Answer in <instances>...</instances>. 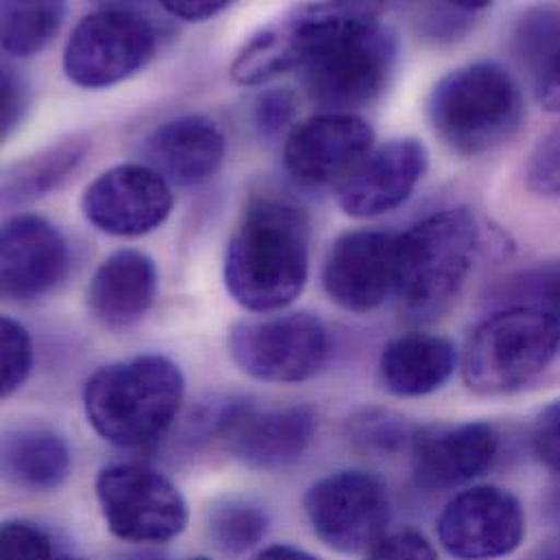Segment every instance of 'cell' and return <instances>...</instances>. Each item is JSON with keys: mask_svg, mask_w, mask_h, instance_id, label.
I'll return each mask as SVG.
<instances>
[{"mask_svg": "<svg viewBox=\"0 0 560 560\" xmlns=\"http://www.w3.org/2000/svg\"><path fill=\"white\" fill-rule=\"evenodd\" d=\"M312 46L303 63L310 98L325 112L351 114L388 83L397 42L382 26V4L312 2Z\"/></svg>", "mask_w": 560, "mask_h": 560, "instance_id": "cell-1", "label": "cell"}, {"mask_svg": "<svg viewBox=\"0 0 560 560\" xmlns=\"http://www.w3.org/2000/svg\"><path fill=\"white\" fill-rule=\"evenodd\" d=\"M310 271V221L280 199L254 201L225 254V285L254 314L288 307L305 288Z\"/></svg>", "mask_w": 560, "mask_h": 560, "instance_id": "cell-2", "label": "cell"}, {"mask_svg": "<svg viewBox=\"0 0 560 560\" xmlns=\"http://www.w3.org/2000/svg\"><path fill=\"white\" fill-rule=\"evenodd\" d=\"M182 369L166 355L144 353L98 369L85 384L88 423L107 443L142 450L162 441L184 404Z\"/></svg>", "mask_w": 560, "mask_h": 560, "instance_id": "cell-3", "label": "cell"}, {"mask_svg": "<svg viewBox=\"0 0 560 560\" xmlns=\"http://www.w3.org/2000/svg\"><path fill=\"white\" fill-rule=\"evenodd\" d=\"M480 243L476 217L465 208L436 212L399 234L395 296L412 320H434L458 299Z\"/></svg>", "mask_w": 560, "mask_h": 560, "instance_id": "cell-4", "label": "cell"}, {"mask_svg": "<svg viewBox=\"0 0 560 560\" xmlns=\"http://www.w3.org/2000/svg\"><path fill=\"white\" fill-rule=\"evenodd\" d=\"M434 133L458 155H482L506 142L524 116L522 90L498 63H467L445 74L430 94Z\"/></svg>", "mask_w": 560, "mask_h": 560, "instance_id": "cell-5", "label": "cell"}, {"mask_svg": "<svg viewBox=\"0 0 560 560\" xmlns=\"http://www.w3.org/2000/svg\"><path fill=\"white\" fill-rule=\"evenodd\" d=\"M560 323L552 312L515 305L491 314L471 334L463 380L478 395H509L528 386L557 358Z\"/></svg>", "mask_w": 560, "mask_h": 560, "instance_id": "cell-6", "label": "cell"}, {"mask_svg": "<svg viewBox=\"0 0 560 560\" xmlns=\"http://www.w3.org/2000/svg\"><path fill=\"white\" fill-rule=\"evenodd\" d=\"M96 500L109 533L127 544H168L188 526L182 491L162 471L142 463L103 467Z\"/></svg>", "mask_w": 560, "mask_h": 560, "instance_id": "cell-7", "label": "cell"}, {"mask_svg": "<svg viewBox=\"0 0 560 560\" xmlns=\"http://www.w3.org/2000/svg\"><path fill=\"white\" fill-rule=\"evenodd\" d=\"M230 353L252 377L296 384L314 377L329 355V331L310 312H273L245 318L230 331Z\"/></svg>", "mask_w": 560, "mask_h": 560, "instance_id": "cell-8", "label": "cell"}, {"mask_svg": "<svg viewBox=\"0 0 560 560\" xmlns=\"http://www.w3.org/2000/svg\"><path fill=\"white\" fill-rule=\"evenodd\" d=\"M158 48L155 26L129 7H101L72 31L63 50V72L79 88L116 85L149 63Z\"/></svg>", "mask_w": 560, "mask_h": 560, "instance_id": "cell-9", "label": "cell"}, {"mask_svg": "<svg viewBox=\"0 0 560 560\" xmlns=\"http://www.w3.org/2000/svg\"><path fill=\"white\" fill-rule=\"evenodd\" d=\"M314 535L340 555L369 552L388 528L386 487L366 471H336L310 487L303 500Z\"/></svg>", "mask_w": 560, "mask_h": 560, "instance_id": "cell-10", "label": "cell"}, {"mask_svg": "<svg viewBox=\"0 0 560 560\" xmlns=\"http://www.w3.org/2000/svg\"><path fill=\"white\" fill-rule=\"evenodd\" d=\"M214 430L236 460L260 471H280L305 454L316 432L307 406H258L232 401L214 417Z\"/></svg>", "mask_w": 560, "mask_h": 560, "instance_id": "cell-11", "label": "cell"}, {"mask_svg": "<svg viewBox=\"0 0 560 560\" xmlns=\"http://www.w3.org/2000/svg\"><path fill=\"white\" fill-rule=\"evenodd\" d=\"M526 533L520 500L500 487L458 493L439 517V539L458 560H498L513 555Z\"/></svg>", "mask_w": 560, "mask_h": 560, "instance_id": "cell-12", "label": "cell"}, {"mask_svg": "<svg viewBox=\"0 0 560 560\" xmlns=\"http://www.w3.org/2000/svg\"><path fill=\"white\" fill-rule=\"evenodd\" d=\"M173 186L147 164H120L98 175L83 195V214L109 236H144L173 210Z\"/></svg>", "mask_w": 560, "mask_h": 560, "instance_id": "cell-13", "label": "cell"}, {"mask_svg": "<svg viewBox=\"0 0 560 560\" xmlns=\"http://www.w3.org/2000/svg\"><path fill=\"white\" fill-rule=\"evenodd\" d=\"M399 269V234L355 230L329 249L323 285L334 303L349 312H371L395 294Z\"/></svg>", "mask_w": 560, "mask_h": 560, "instance_id": "cell-14", "label": "cell"}, {"mask_svg": "<svg viewBox=\"0 0 560 560\" xmlns=\"http://www.w3.org/2000/svg\"><path fill=\"white\" fill-rule=\"evenodd\" d=\"M375 133L355 114L323 112L290 129L283 144L288 173L307 186L345 179L371 151Z\"/></svg>", "mask_w": 560, "mask_h": 560, "instance_id": "cell-15", "label": "cell"}, {"mask_svg": "<svg viewBox=\"0 0 560 560\" xmlns=\"http://www.w3.org/2000/svg\"><path fill=\"white\" fill-rule=\"evenodd\" d=\"M428 162V149L419 140H390L373 149L338 184V206L355 219L388 214L408 201L423 179Z\"/></svg>", "mask_w": 560, "mask_h": 560, "instance_id": "cell-16", "label": "cell"}, {"mask_svg": "<svg viewBox=\"0 0 560 560\" xmlns=\"http://www.w3.org/2000/svg\"><path fill=\"white\" fill-rule=\"evenodd\" d=\"M500 452V434L491 423L430 425L410 443L412 471L425 489H454L485 476Z\"/></svg>", "mask_w": 560, "mask_h": 560, "instance_id": "cell-17", "label": "cell"}, {"mask_svg": "<svg viewBox=\"0 0 560 560\" xmlns=\"http://www.w3.org/2000/svg\"><path fill=\"white\" fill-rule=\"evenodd\" d=\"M68 271V245L59 230L37 214H18L2 225V294L33 301L50 292Z\"/></svg>", "mask_w": 560, "mask_h": 560, "instance_id": "cell-18", "label": "cell"}, {"mask_svg": "<svg viewBox=\"0 0 560 560\" xmlns=\"http://www.w3.org/2000/svg\"><path fill=\"white\" fill-rule=\"evenodd\" d=\"M225 136L206 116H182L144 140L147 166L171 186L192 188L210 182L225 160Z\"/></svg>", "mask_w": 560, "mask_h": 560, "instance_id": "cell-19", "label": "cell"}, {"mask_svg": "<svg viewBox=\"0 0 560 560\" xmlns=\"http://www.w3.org/2000/svg\"><path fill=\"white\" fill-rule=\"evenodd\" d=\"M158 294L155 262L136 249H120L103 260L88 285L92 316L109 329L142 320Z\"/></svg>", "mask_w": 560, "mask_h": 560, "instance_id": "cell-20", "label": "cell"}, {"mask_svg": "<svg viewBox=\"0 0 560 560\" xmlns=\"http://www.w3.org/2000/svg\"><path fill=\"white\" fill-rule=\"evenodd\" d=\"M456 364L458 353L450 338L412 331L384 347L380 377L384 388L397 397H423L445 386Z\"/></svg>", "mask_w": 560, "mask_h": 560, "instance_id": "cell-21", "label": "cell"}, {"mask_svg": "<svg viewBox=\"0 0 560 560\" xmlns=\"http://www.w3.org/2000/svg\"><path fill=\"white\" fill-rule=\"evenodd\" d=\"M310 46V11L307 4H301L262 26L243 44L232 63V77L241 85L267 83L294 68H303Z\"/></svg>", "mask_w": 560, "mask_h": 560, "instance_id": "cell-22", "label": "cell"}, {"mask_svg": "<svg viewBox=\"0 0 560 560\" xmlns=\"http://www.w3.org/2000/svg\"><path fill=\"white\" fill-rule=\"evenodd\" d=\"M70 447L50 428H15L2 439V474L7 482L31 493L59 489L70 476Z\"/></svg>", "mask_w": 560, "mask_h": 560, "instance_id": "cell-23", "label": "cell"}, {"mask_svg": "<svg viewBox=\"0 0 560 560\" xmlns=\"http://www.w3.org/2000/svg\"><path fill=\"white\" fill-rule=\"evenodd\" d=\"M88 149L90 140L85 136H70L15 162L2 175V201L22 206L59 188L83 162Z\"/></svg>", "mask_w": 560, "mask_h": 560, "instance_id": "cell-24", "label": "cell"}, {"mask_svg": "<svg viewBox=\"0 0 560 560\" xmlns=\"http://www.w3.org/2000/svg\"><path fill=\"white\" fill-rule=\"evenodd\" d=\"M63 2H2V48L11 57H33L55 37L63 22Z\"/></svg>", "mask_w": 560, "mask_h": 560, "instance_id": "cell-25", "label": "cell"}, {"mask_svg": "<svg viewBox=\"0 0 560 560\" xmlns=\"http://www.w3.org/2000/svg\"><path fill=\"white\" fill-rule=\"evenodd\" d=\"M269 533V515L252 500L230 498L210 511V537L232 559L258 548Z\"/></svg>", "mask_w": 560, "mask_h": 560, "instance_id": "cell-26", "label": "cell"}, {"mask_svg": "<svg viewBox=\"0 0 560 560\" xmlns=\"http://www.w3.org/2000/svg\"><path fill=\"white\" fill-rule=\"evenodd\" d=\"M560 42L559 7H535L526 11L513 33V50L533 74Z\"/></svg>", "mask_w": 560, "mask_h": 560, "instance_id": "cell-27", "label": "cell"}, {"mask_svg": "<svg viewBox=\"0 0 560 560\" xmlns=\"http://www.w3.org/2000/svg\"><path fill=\"white\" fill-rule=\"evenodd\" d=\"M0 342H2V397H11L24 386L33 369V342L31 334L22 323L11 316L0 320Z\"/></svg>", "mask_w": 560, "mask_h": 560, "instance_id": "cell-28", "label": "cell"}, {"mask_svg": "<svg viewBox=\"0 0 560 560\" xmlns=\"http://www.w3.org/2000/svg\"><path fill=\"white\" fill-rule=\"evenodd\" d=\"M0 560H57L50 537L35 524L9 520L0 533Z\"/></svg>", "mask_w": 560, "mask_h": 560, "instance_id": "cell-29", "label": "cell"}, {"mask_svg": "<svg viewBox=\"0 0 560 560\" xmlns=\"http://www.w3.org/2000/svg\"><path fill=\"white\" fill-rule=\"evenodd\" d=\"M526 184L535 195L560 197V125L552 129L528 158Z\"/></svg>", "mask_w": 560, "mask_h": 560, "instance_id": "cell-30", "label": "cell"}, {"mask_svg": "<svg viewBox=\"0 0 560 560\" xmlns=\"http://www.w3.org/2000/svg\"><path fill=\"white\" fill-rule=\"evenodd\" d=\"M489 2H447V4H432L423 13V31L428 37L445 42L456 39L463 35L474 18L485 11Z\"/></svg>", "mask_w": 560, "mask_h": 560, "instance_id": "cell-31", "label": "cell"}, {"mask_svg": "<svg viewBox=\"0 0 560 560\" xmlns=\"http://www.w3.org/2000/svg\"><path fill=\"white\" fill-rule=\"evenodd\" d=\"M366 560H439V555L421 533L399 530L384 535L366 552Z\"/></svg>", "mask_w": 560, "mask_h": 560, "instance_id": "cell-32", "label": "cell"}, {"mask_svg": "<svg viewBox=\"0 0 560 560\" xmlns=\"http://www.w3.org/2000/svg\"><path fill=\"white\" fill-rule=\"evenodd\" d=\"M28 105V90L15 68L2 63L0 77V133L7 138L24 118Z\"/></svg>", "mask_w": 560, "mask_h": 560, "instance_id": "cell-33", "label": "cell"}, {"mask_svg": "<svg viewBox=\"0 0 560 560\" xmlns=\"http://www.w3.org/2000/svg\"><path fill=\"white\" fill-rule=\"evenodd\" d=\"M533 443L539 460L560 478V399L539 415Z\"/></svg>", "mask_w": 560, "mask_h": 560, "instance_id": "cell-34", "label": "cell"}, {"mask_svg": "<svg viewBox=\"0 0 560 560\" xmlns=\"http://www.w3.org/2000/svg\"><path fill=\"white\" fill-rule=\"evenodd\" d=\"M294 116V96L288 90L267 92L256 109V122L265 136H276L290 125Z\"/></svg>", "mask_w": 560, "mask_h": 560, "instance_id": "cell-35", "label": "cell"}, {"mask_svg": "<svg viewBox=\"0 0 560 560\" xmlns=\"http://www.w3.org/2000/svg\"><path fill=\"white\" fill-rule=\"evenodd\" d=\"M360 441H364L369 447H380V450H395L399 445H404L406 441L412 443V436L406 425H401L399 421H393L388 415H380L373 417L369 415L362 423H360Z\"/></svg>", "mask_w": 560, "mask_h": 560, "instance_id": "cell-36", "label": "cell"}, {"mask_svg": "<svg viewBox=\"0 0 560 560\" xmlns=\"http://www.w3.org/2000/svg\"><path fill=\"white\" fill-rule=\"evenodd\" d=\"M537 101L548 112H560V42L530 74Z\"/></svg>", "mask_w": 560, "mask_h": 560, "instance_id": "cell-37", "label": "cell"}, {"mask_svg": "<svg viewBox=\"0 0 560 560\" xmlns=\"http://www.w3.org/2000/svg\"><path fill=\"white\" fill-rule=\"evenodd\" d=\"M230 7L228 0H166L164 9L182 20L188 22H203Z\"/></svg>", "mask_w": 560, "mask_h": 560, "instance_id": "cell-38", "label": "cell"}, {"mask_svg": "<svg viewBox=\"0 0 560 560\" xmlns=\"http://www.w3.org/2000/svg\"><path fill=\"white\" fill-rule=\"evenodd\" d=\"M252 560H320L314 555L292 548V546H269L265 550H260Z\"/></svg>", "mask_w": 560, "mask_h": 560, "instance_id": "cell-39", "label": "cell"}, {"mask_svg": "<svg viewBox=\"0 0 560 560\" xmlns=\"http://www.w3.org/2000/svg\"><path fill=\"white\" fill-rule=\"evenodd\" d=\"M524 560H560V539L541 544Z\"/></svg>", "mask_w": 560, "mask_h": 560, "instance_id": "cell-40", "label": "cell"}, {"mask_svg": "<svg viewBox=\"0 0 560 560\" xmlns=\"http://www.w3.org/2000/svg\"><path fill=\"white\" fill-rule=\"evenodd\" d=\"M548 294H550V305H552V314L559 318L560 316V278L552 281L550 283V290H548Z\"/></svg>", "mask_w": 560, "mask_h": 560, "instance_id": "cell-41", "label": "cell"}, {"mask_svg": "<svg viewBox=\"0 0 560 560\" xmlns=\"http://www.w3.org/2000/svg\"><path fill=\"white\" fill-rule=\"evenodd\" d=\"M57 560H81V559H57Z\"/></svg>", "mask_w": 560, "mask_h": 560, "instance_id": "cell-42", "label": "cell"}, {"mask_svg": "<svg viewBox=\"0 0 560 560\" xmlns=\"http://www.w3.org/2000/svg\"><path fill=\"white\" fill-rule=\"evenodd\" d=\"M188 560H210V559H188Z\"/></svg>", "mask_w": 560, "mask_h": 560, "instance_id": "cell-43", "label": "cell"}]
</instances>
